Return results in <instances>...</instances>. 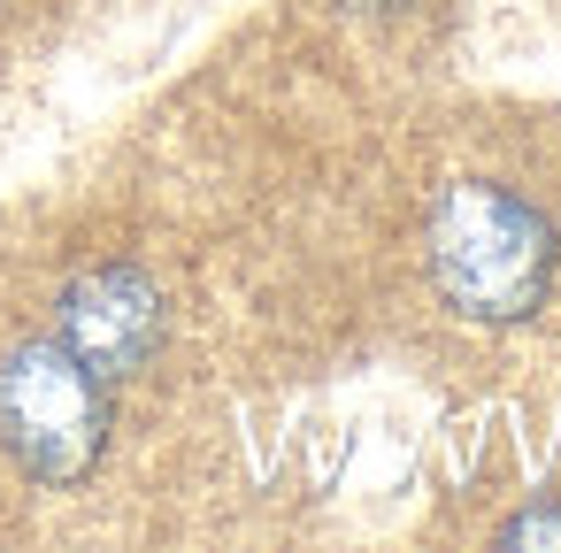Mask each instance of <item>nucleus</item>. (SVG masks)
Here are the masks:
<instances>
[{"mask_svg":"<svg viewBox=\"0 0 561 553\" xmlns=\"http://www.w3.org/2000/svg\"><path fill=\"white\" fill-rule=\"evenodd\" d=\"M423 285L446 315L477 331H515L546 308L561 239L538 200H523L500 177H446L423 208Z\"/></svg>","mask_w":561,"mask_h":553,"instance_id":"f257e3e1","label":"nucleus"},{"mask_svg":"<svg viewBox=\"0 0 561 553\" xmlns=\"http://www.w3.org/2000/svg\"><path fill=\"white\" fill-rule=\"evenodd\" d=\"M116 384L93 377L47 323L0 338V469L16 492H85L116 446Z\"/></svg>","mask_w":561,"mask_h":553,"instance_id":"f03ea898","label":"nucleus"},{"mask_svg":"<svg viewBox=\"0 0 561 553\" xmlns=\"http://www.w3.org/2000/svg\"><path fill=\"white\" fill-rule=\"evenodd\" d=\"M47 331L93 369L108 377L116 392L147 384L178 338V308H170V285L154 277V262L139 254H85L55 277L47 292Z\"/></svg>","mask_w":561,"mask_h":553,"instance_id":"7ed1b4c3","label":"nucleus"},{"mask_svg":"<svg viewBox=\"0 0 561 553\" xmlns=\"http://www.w3.org/2000/svg\"><path fill=\"white\" fill-rule=\"evenodd\" d=\"M492 545H523V553H538V545H561V499H553V492H538L530 507H515V515L492 530Z\"/></svg>","mask_w":561,"mask_h":553,"instance_id":"20e7f679","label":"nucleus"},{"mask_svg":"<svg viewBox=\"0 0 561 553\" xmlns=\"http://www.w3.org/2000/svg\"><path fill=\"white\" fill-rule=\"evenodd\" d=\"M339 16H354V24H392V16H408V0H339Z\"/></svg>","mask_w":561,"mask_h":553,"instance_id":"39448f33","label":"nucleus"},{"mask_svg":"<svg viewBox=\"0 0 561 553\" xmlns=\"http://www.w3.org/2000/svg\"><path fill=\"white\" fill-rule=\"evenodd\" d=\"M9 16H16V0H0V39H9Z\"/></svg>","mask_w":561,"mask_h":553,"instance_id":"423d86ee","label":"nucleus"}]
</instances>
